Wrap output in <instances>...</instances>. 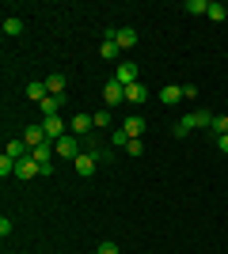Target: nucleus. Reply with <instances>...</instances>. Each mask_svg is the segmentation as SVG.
<instances>
[{
	"instance_id": "nucleus-21",
	"label": "nucleus",
	"mask_w": 228,
	"mask_h": 254,
	"mask_svg": "<svg viewBox=\"0 0 228 254\" xmlns=\"http://www.w3.org/2000/svg\"><path fill=\"white\" fill-rule=\"evenodd\" d=\"M179 99H183V87H163V91H160V103H167V106H171V103H179Z\"/></svg>"
},
{
	"instance_id": "nucleus-19",
	"label": "nucleus",
	"mask_w": 228,
	"mask_h": 254,
	"mask_svg": "<svg viewBox=\"0 0 228 254\" xmlns=\"http://www.w3.org/2000/svg\"><path fill=\"white\" fill-rule=\"evenodd\" d=\"M194 129H213V114H209V110H194Z\"/></svg>"
},
{
	"instance_id": "nucleus-29",
	"label": "nucleus",
	"mask_w": 228,
	"mask_h": 254,
	"mask_svg": "<svg viewBox=\"0 0 228 254\" xmlns=\"http://www.w3.org/2000/svg\"><path fill=\"white\" fill-rule=\"evenodd\" d=\"M11 228H15V224H11L8 216H4V220H0V235H4V239H8V235H11Z\"/></svg>"
},
{
	"instance_id": "nucleus-30",
	"label": "nucleus",
	"mask_w": 228,
	"mask_h": 254,
	"mask_svg": "<svg viewBox=\"0 0 228 254\" xmlns=\"http://www.w3.org/2000/svg\"><path fill=\"white\" fill-rule=\"evenodd\" d=\"M217 148H221V152L228 156V133H225V137H217Z\"/></svg>"
},
{
	"instance_id": "nucleus-9",
	"label": "nucleus",
	"mask_w": 228,
	"mask_h": 254,
	"mask_svg": "<svg viewBox=\"0 0 228 254\" xmlns=\"http://www.w3.org/2000/svg\"><path fill=\"white\" fill-rule=\"evenodd\" d=\"M4 152H8L11 159H27V156H31V144H27L23 137H11V140H8V148H4Z\"/></svg>"
},
{
	"instance_id": "nucleus-23",
	"label": "nucleus",
	"mask_w": 228,
	"mask_h": 254,
	"mask_svg": "<svg viewBox=\"0 0 228 254\" xmlns=\"http://www.w3.org/2000/svg\"><path fill=\"white\" fill-rule=\"evenodd\" d=\"M186 11H190V15H206V11H209V0H186Z\"/></svg>"
},
{
	"instance_id": "nucleus-12",
	"label": "nucleus",
	"mask_w": 228,
	"mask_h": 254,
	"mask_svg": "<svg viewBox=\"0 0 228 254\" xmlns=\"http://www.w3.org/2000/svg\"><path fill=\"white\" fill-rule=\"evenodd\" d=\"M103 99H107V106H114V103H126V87L110 80V84L103 87Z\"/></svg>"
},
{
	"instance_id": "nucleus-4",
	"label": "nucleus",
	"mask_w": 228,
	"mask_h": 254,
	"mask_svg": "<svg viewBox=\"0 0 228 254\" xmlns=\"http://www.w3.org/2000/svg\"><path fill=\"white\" fill-rule=\"evenodd\" d=\"M73 167H76V175H84V179H91V175H95V167H99V159L91 156V152H80Z\"/></svg>"
},
{
	"instance_id": "nucleus-8",
	"label": "nucleus",
	"mask_w": 228,
	"mask_h": 254,
	"mask_svg": "<svg viewBox=\"0 0 228 254\" xmlns=\"http://www.w3.org/2000/svg\"><path fill=\"white\" fill-rule=\"evenodd\" d=\"M23 140L31 144V152L38 148V144H46V129H42V122H38V126H27V129H23Z\"/></svg>"
},
{
	"instance_id": "nucleus-27",
	"label": "nucleus",
	"mask_w": 228,
	"mask_h": 254,
	"mask_svg": "<svg viewBox=\"0 0 228 254\" xmlns=\"http://www.w3.org/2000/svg\"><path fill=\"white\" fill-rule=\"evenodd\" d=\"M198 99V87L194 84H183V103H194Z\"/></svg>"
},
{
	"instance_id": "nucleus-2",
	"label": "nucleus",
	"mask_w": 228,
	"mask_h": 254,
	"mask_svg": "<svg viewBox=\"0 0 228 254\" xmlns=\"http://www.w3.org/2000/svg\"><path fill=\"white\" fill-rule=\"evenodd\" d=\"M54 148H57V156H61V159H69V163H76V156L84 152V148H80V140H76L73 133H69V137H61V140L54 144Z\"/></svg>"
},
{
	"instance_id": "nucleus-1",
	"label": "nucleus",
	"mask_w": 228,
	"mask_h": 254,
	"mask_svg": "<svg viewBox=\"0 0 228 254\" xmlns=\"http://www.w3.org/2000/svg\"><path fill=\"white\" fill-rule=\"evenodd\" d=\"M42 129H46V140H50V144H57L61 137H69V133H65V118H61V114L42 118Z\"/></svg>"
},
{
	"instance_id": "nucleus-10",
	"label": "nucleus",
	"mask_w": 228,
	"mask_h": 254,
	"mask_svg": "<svg viewBox=\"0 0 228 254\" xmlns=\"http://www.w3.org/2000/svg\"><path fill=\"white\" fill-rule=\"evenodd\" d=\"M114 42H118V50H133V46H137V31H133V27H118Z\"/></svg>"
},
{
	"instance_id": "nucleus-3",
	"label": "nucleus",
	"mask_w": 228,
	"mask_h": 254,
	"mask_svg": "<svg viewBox=\"0 0 228 254\" xmlns=\"http://www.w3.org/2000/svg\"><path fill=\"white\" fill-rule=\"evenodd\" d=\"M137 76H141V68L133 61H122L118 68H114V84H122V87H130V84H137Z\"/></svg>"
},
{
	"instance_id": "nucleus-25",
	"label": "nucleus",
	"mask_w": 228,
	"mask_h": 254,
	"mask_svg": "<svg viewBox=\"0 0 228 254\" xmlns=\"http://www.w3.org/2000/svg\"><path fill=\"white\" fill-rule=\"evenodd\" d=\"M213 133H217V137H225V133H228V114H217V118H213Z\"/></svg>"
},
{
	"instance_id": "nucleus-15",
	"label": "nucleus",
	"mask_w": 228,
	"mask_h": 254,
	"mask_svg": "<svg viewBox=\"0 0 228 254\" xmlns=\"http://www.w3.org/2000/svg\"><path fill=\"white\" fill-rule=\"evenodd\" d=\"M145 99H149V87H145L141 80H137V84H130V87H126V103H145Z\"/></svg>"
},
{
	"instance_id": "nucleus-11",
	"label": "nucleus",
	"mask_w": 228,
	"mask_h": 254,
	"mask_svg": "<svg viewBox=\"0 0 228 254\" xmlns=\"http://www.w3.org/2000/svg\"><path fill=\"white\" fill-rule=\"evenodd\" d=\"M27 99H31V103H42V99H50V87H46V80H31V84H27Z\"/></svg>"
},
{
	"instance_id": "nucleus-20",
	"label": "nucleus",
	"mask_w": 228,
	"mask_h": 254,
	"mask_svg": "<svg viewBox=\"0 0 228 254\" xmlns=\"http://www.w3.org/2000/svg\"><path fill=\"white\" fill-rule=\"evenodd\" d=\"M190 129H194V118H179V122L171 126V137H186Z\"/></svg>"
},
{
	"instance_id": "nucleus-6",
	"label": "nucleus",
	"mask_w": 228,
	"mask_h": 254,
	"mask_svg": "<svg viewBox=\"0 0 228 254\" xmlns=\"http://www.w3.org/2000/svg\"><path fill=\"white\" fill-rule=\"evenodd\" d=\"M69 129H73L76 137H87V133L95 129V122H91V114H73V122H69Z\"/></svg>"
},
{
	"instance_id": "nucleus-28",
	"label": "nucleus",
	"mask_w": 228,
	"mask_h": 254,
	"mask_svg": "<svg viewBox=\"0 0 228 254\" xmlns=\"http://www.w3.org/2000/svg\"><path fill=\"white\" fill-rule=\"evenodd\" d=\"M99 254H118V243H110V239H107V243H99Z\"/></svg>"
},
{
	"instance_id": "nucleus-13",
	"label": "nucleus",
	"mask_w": 228,
	"mask_h": 254,
	"mask_svg": "<svg viewBox=\"0 0 228 254\" xmlns=\"http://www.w3.org/2000/svg\"><path fill=\"white\" fill-rule=\"evenodd\" d=\"M80 148H84V152H91V156H95L99 163L107 159V152L99 148V137H95V133H87V137H80Z\"/></svg>"
},
{
	"instance_id": "nucleus-22",
	"label": "nucleus",
	"mask_w": 228,
	"mask_h": 254,
	"mask_svg": "<svg viewBox=\"0 0 228 254\" xmlns=\"http://www.w3.org/2000/svg\"><path fill=\"white\" fill-rule=\"evenodd\" d=\"M206 15H209L213 23H225V19H228V8H225V4H213V0H209V11H206Z\"/></svg>"
},
{
	"instance_id": "nucleus-26",
	"label": "nucleus",
	"mask_w": 228,
	"mask_h": 254,
	"mask_svg": "<svg viewBox=\"0 0 228 254\" xmlns=\"http://www.w3.org/2000/svg\"><path fill=\"white\" fill-rule=\"evenodd\" d=\"M126 152L137 159V156H145V144H141V140H130V144H126Z\"/></svg>"
},
{
	"instance_id": "nucleus-18",
	"label": "nucleus",
	"mask_w": 228,
	"mask_h": 254,
	"mask_svg": "<svg viewBox=\"0 0 228 254\" xmlns=\"http://www.w3.org/2000/svg\"><path fill=\"white\" fill-rule=\"evenodd\" d=\"M99 57H103V61H114V57H118V42H114V38H103V46H99Z\"/></svg>"
},
{
	"instance_id": "nucleus-24",
	"label": "nucleus",
	"mask_w": 228,
	"mask_h": 254,
	"mask_svg": "<svg viewBox=\"0 0 228 254\" xmlns=\"http://www.w3.org/2000/svg\"><path fill=\"white\" fill-rule=\"evenodd\" d=\"M91 122H95V129H107V126H110V110H95V114H91Z\"/></svg>"
},
{
	"instance_id": "nucleus-7",
	"label": "nucleus",
	"mask_w": 228,
	"mask_h": 254,
	"mask_svg": "<svg viewBox=\"0 0 228 254\" xmlns=\"http://www.w3.org/2000/svg\"><path fill=\"white\" fill-rule=\"evenodd\" d=\"M34 175H42V171H38V163H34V156L19 159V167H15V179H23V182H31Z\"/></svg>"
},
{
	"instance_id": "nucleus-5",
	"label": "nucleus",
	"mask_w": 228,
	"mask_h": 254,
	"mask_svg": "<svg viewBox=\"0 0 228 254\" xmlns=\"http://www.w3.org/2000/svg\"><path fill=\"white\" fill-rule=\"evenodd\" d=\"M122 133H126L130 140H141V133H145V118H141V114H130L126 122H122Z\"/></svg>"
},
{
	"instance_id": "nucleus-14",
	"label": "nucleus",
	"mask_w": 228,
	"mask_h": 254,
	"mask_svg": "<svg viewBox=\"0 0 228 254\" xmlns=\"http://www.w3.org/2000/svg\"><path fill=\"white\" fill-rule=\"evenodd\" d=\"M61 103H65V95H50V99H42V103H38L42 118H54V114H61Z\"/></svg>"
},
{
	"instance_id": "nucleus-16",
	"label": "nucleus",
	"mask_w": 228,
	"mask_h": 254,
	"mask_svg": "<svg viewBox=\"0 0 228 254\" xmlns=\"http://www.w3.org/2000/svg\"><path fill=\"white\" fill-rule=\"evenodd\" d=\"M65 84H69V80H65V76H61V72L46 76V87H50V95H65Z\"/></svg>"
},
{
	"instance_id": "nucleus-17",
	"label": "nucleus",
	"mask_w": 228,
	"mask_h": 254,
	"mask_svg": "<svg viewBox=\"0 0 228 254\" xmlns=\"http://www.w3.org/2000/svg\"><path fill=\"white\" fill-rule=\"evenodd\" d=\"M0 31L8 34V38H15V34H23V19H19V15H8V19H4V27H0Z\"/></svg>"
}]
</instances>
